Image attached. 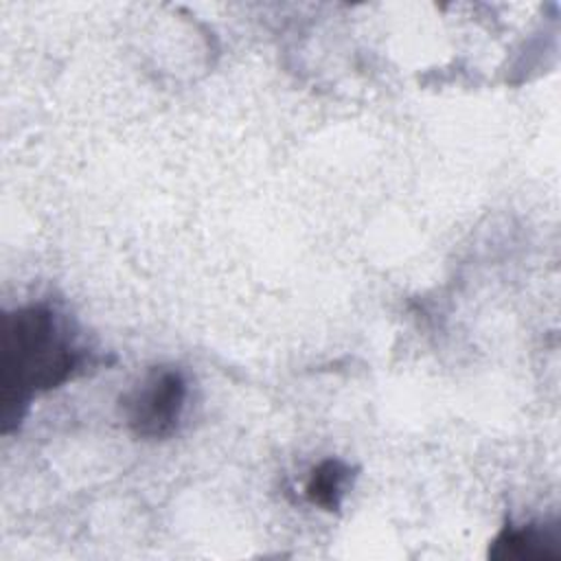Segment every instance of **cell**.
I'll return each instance as SVG.
<instances>
[{
	"instance_id": "3957f363",
	"label": "cell",
	"mask_w": 561,
	"mask_h": 561,
	"mask_svg": "<svg viewBox=\"0 0 561 561\" xmlns=\"http://www.w3.org/2000/svg\"><path fill=\"white\" fill-rule=\"evenodd\" d=\"M557 537L543 526H513L511 522L497 533L489 557L493 559H548L554 557Z\"/></svg>"
},
{
	"instance_id": "6da1fadb",
	"label": "cell",
	"mask_w": 561,
	"mask_h": 561,
	"mask_svg": "<svg viewBox=\"0 0 561 561\" xmlns=\"http://www.w3.org/2000/svg\"><path fill=\"white\" fill-rule=\"evenodd\" d=\"M0 351L4 432L20 423L35 394L66 383L85 364V351L75 346L68 324L46 302L4 311Z\"/></svg>"
},
{
	"instance_id": "7a4b0ae2",
	"label": "cell",
	"mask_w": 561,
	"mask_h": 561,
	"mask_svg": "<svg viewBox=\"0 0 561 561\" xmlns=\"http://www.w3.org/2000/svg\"><path fill=\"white\" fill-rule=\"evenodd\" d=\"M188 399V381L175 366H153L121 399V412L134 436L162 440L175 434Z\"/></svg>"
},
{
	"instance_id": "277c9868",
	"label": "cell",
	"mask_w": 561,
	"mask_h": 561,
	"mask_svg": "<svg viewBox=\"0 0 561 561\" xmlns=\"http://www.w3.org/2000/svg\"><path fill=\"white\" fill-rule=\"evenodd\" d=\"M353 478L355 469H351V465H346L340 458H327L311 469L309 480L305 484V497L313 506L333 513L342 506V500L348 486L353 484Z\"/></svg>"
}]
</instances>
